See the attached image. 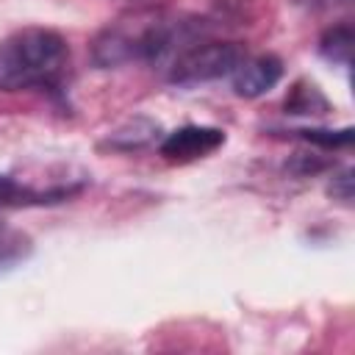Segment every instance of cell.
<instances>
[{
  "label": "cell",
  "instance_id": "1",
  "mask_svg": "<svg viewBox=\"0 0 355 355\" xmlns=\"http://www.w3.org/2000/svg\"><path fill=\"white\" fill-rule=\"evenodd\" d=\"M197 39L191 22L172 19L161 11H136L111 22L94 42V61L100 67H116L128 61L169 64L178 50Z\"/></svg>",
  "mask_w": 355,
  "mask_h": 355
},
{
  "label": "cell",
  "instance_id": "2",
  "mask_svg": "<svg viewBox=\"0 0 355 355\" xmlns=\"http://www.w3.org/2000/svg\"><path fill=\"white\" fill-rule=\"evenodd\" d=\"M69 69V47L50 28H22L0 39V89H58Z\"/></svg>",
  "mask_w": 355,
  "mask_h": 355
},
{
  "label": "cell",
  "instance_id": "3",
  "mask_svg": "<svg viewBox=\"0 0 355 355\" xmlns=\"http://www.w3.org/2000/svg\"><path fill=\"white\" fill-rule=\"evenodd\" d=\"M244 58L236 42H216V39H194L166 64L169 80L178 86H197L208 80H219L236 69Z\"/></svg>",
  "mask_w": 355,
  "mask_h": 355
},
{
  "label": "cell",
  "instance_id": "4",
  "mask_svg": "<svg viewBox=\"0 0 355 355\" xmlns=\"http://www.w3.org/2000/svg\"><path fill=\"white\" fill-rule=\"evenodd\" d=\"M222 144H225V130L208 128V125H186V128L172 130L161 141L158 150L172 164H189V161H197V158L216 153Z\"/></svg>",
  "mask_w": 355,
  "mask_h": 355
},
{
  "label": "cell",
  "instance_id": "5",
  "mask_svg": "<svg viewBox=\"0 0 355 355\" xmlns=\"http://www.w3.org/2000/svg\"><path fill=\"white\" fill-rule=\"evenodd\" d=\"M233 78V89L239 97H261L269 89H275L283 78V61L277 55H244L236 69L230 72Z\"/></svg>",
  "mask_w": 355,
  "mask_h": 355
},
{
  "label": "cell",
  "instance_id": "6",
  "mask_svg": "<svg viewBox=\"0 0 355 355\" xmlns=\"http://www.w3.org/2000/svg\"><path fill=\"white\" fill-rule=\"evenodd\" d=\"M80 186H53V189H31L17 178L0 175V205H53L78 194Z\"/></svg>",
  "mask_w": 355,
  "mask_h": 355
},
{
  "label": "cell",
  "instance_id": "7",
  "mask_svg": "<svg viewBox=\"0 0 355 355\" xmlns=\"http://www.w3.org/2000/svg\"><path fill=\"white\" fill-rule=\"evenodd\" d=\"M319 53L327 61L347 67L349 55H352V28L349 25H336V28L324 31L322 39H319Z\"/></svg>",
  "mask_w": 355,
  "mask_h": 355
},
{
  "label": "cell",
  "instance_id": "8",
  "mask_svg": "<svg viewBox=\"0 0 355 355\" xmlns=\"http://www.w3.org/2000/svg\"><path fill=\"white\" fill-rule=\"evenodd\" d=\"M31 252V239L0 219V272L19 263Z\"/></svg>",
  "mask_w": 355,
  "mask_h": 355
},
{
  "label": "cell",
  "instance_id": "9",
  "mask_svg": "<svg viewBox=\"0 0 355 355\" xmlns=\"http://www.w3.org/2000/svg\"><path fill=\"white\" fill-rule=\"evenodd\" d=\"M330 103L324 100V94L313 86V83H297L291 97L286 100V111L291 114H327Z\"/></svg>",
  "mask_w": 355,
  "mask_h": 355
},
{
  "label": "cell",
  "instance_id": "10",
  "mask_svg": "<svg viewBox=\"0 0 355 355\" xmlns=\"http://www.w3.org/2000/svg\"><path fill=\"white\" fill-rule=\"evenodd\" d=\"M305 141L322 147V150H349L352 144V128L341 130H297Z\"/></svg>",
  "mask_w": 355,
  "mask_h": 355
},
{
  "label": "cell",
  "instance_id": "11",
  "mask_svg": "<svg viewBox=\"0 0 355 355\" xmlns=\"http://www.w3.org/2000/svg\"><path fill=\"white\" fill-rule=\"evenodd\" d=\"M330 194H333V200H341L344 205L352 202V169H341L330 180Z\"/></svg>",
  "mask_w": 355,
  "mask_h": 355
},
{
  "label": "cell",
  "instance_id": "12",
  "mask_svg": "<svg viewBox=\"0 0 355 355\" xmlns=\"http://www.w3.org/2000/svg\"><path fill=\"white\" fill-rule=\"evenodd\" d=\"M311 8H327V6H338V3H347V0H300Z\"/></svg>",
  "mask_w": 355,
  "mask_h": 355
}]
</instances>
